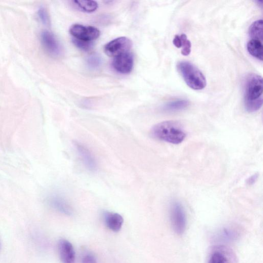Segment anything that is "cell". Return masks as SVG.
Here are the masks:
<instances>
[{"label":"cell","mask_w":263,"mask_h":263,"mask_svg":"<svg viewBox=\"0 0 263 263\" xmlns=\"http://www.w3.org/2000/svg\"><path fill=\"white\" fill-rule=\"evenodd\" d=\"M244 106L249 113L259 110L263 105V79L262 76L250 74L244 83Z\"/></svg>","instance_id":"obj_1"},{"label":"cell","mask_w":263,"mask_h":263,"mask_svg":"<svg viewBox=\"0 0 263 263\" xmlns=\"http://www.w3.org/2000/svg\"><path fill=\"white\" fill-rule=\"evenodd\" d=\"M151 136L168 143L179 145L185 139L186 133L181 125L175 121H165L156 125L151 130Z\"/></svg>","instance_id":"obj_2"},{"label":"cell","mask_w":263,"mask_h":263,"mask_svg":"<svg viewBox=\"0 0 263 263\" xmlns=\"http://www.w3.org/2000/svg\"><path fill=\"white\" fill-rule=\"evenodd\" d=\"M177 69L186 84L193 90L205 88L207 81L202 72L194 65L188 61L178 62Z\"/></svg>","instance_id":"obj_3"},{"label":"cell","mask_w":263,"mask_h":263,"mask_svg":"<svg viewBox=\"0 0 263 263\" xmlns=\"http://www.w3.org/2000/svg\"><path fill=\"white\" fill-rule=\"evenodd\" d=\"M170 217L174 232L178 235L183 234L187 226V218L184 208L180 203L174 201L171 204Z\"/></svg>","instance_id":"obj_4"},{"label":"cell","mask_w":263,"mask_h":263,"mask_svg":"<svg viewBox=\"0 0 263 263\" xmlns=\"http://www.w3.org/2000/svg\"><path fill=\"white\" fill-rule=\"evenodd\" d=\"M132 47V42L125 37H119L108 42L105 46V53L109 57H115L128 53Z\"/></svg>","instance_id":"obj_5"},{"label":"cell","mask_w":263,"mask_h":263,"mask_svg":"<svg viewBox=\"0 0 263 263\" xmlns=\"http://www.w3.org/2000/svg\"><path fill=\"white\" fill-rule=\"evenodd\" d=\"M71 34L74 38L85 41H93L100 36V31L93 26L76 24L70 28Z\"/></svg>","instance_id":"obj_6"},{"label":"cell","mask_w":263,"mask_h":263,"mask_svg":"<svg viewBox=\"0 0 263 263\" xmlns=\"http://www.w3.org/2000/svg\"><path fill=\"white\" fill-rule=\"evenodd\" d=\"M41 41L42 46L47 52L53 56H59L62 53L60 44L52 32L44 31L41 34Z\"/></svg>","instance_id":"obj_7"},{"label":"cell","mask_w":263,"mask_h":263,"mask_svg":"<svg viewBox=\"0 0 263 263\" xmlns=\"http://www.w3.org/2000/svg\"><path fill=\"white\" fill-rule=\"evenodd\" d=\"M236 259L232 250L224 246H218L212 251L208 263H235Z\"/></svg>","instance_id":"obj_8"},{"label":"cell","mask_w":263,"mask_h":263,"mask_svg":"<svg viewBox=\"0 0 263 263\" xmlns=\"http://www.w3.org/2000/svg\"><path fill=\"white\" fill-rule=\"evenodd\" d=\"M74 145L87 170L91 172L96 171L98 167L97 162L91 151L78 141H75Z\"/></svg>","instance_id":"obj_9"},{"label":"cell","mask_w":263,"mask_h":263,"mask_svg":"<svg viewBox=\"0 0 263 263\" xmlns=\"http://www.w3.org/2000/svg\"><path fill=\"white\" fill-rule=\"evenodd\" d=\"M133 56L129 52L114 57L112 62L113 68L118 73L123 74L130 73L133 69Z\"/></svg>","instance_id":"obj_10"},{"label":"cell","mask_w":263,"mask_h":263,"mask_svg":"<svg viewBox=\"0 0 263 263\" xmlns=\"http://www.w3.org/2000/svg\"><path fill=\"white\" fill-rule=\"evenodd\" d=\"M48 202L53 210L61 213L67 215H72L73 214L72 207L62 195L53 194L50 196Z\"/></svg>","instance_id":"obj_11"},{"label":"cell","mask_w":263,"mask_h":263,"mask_svg":"<svg viewBox=\"0 0 263 263\" xmlns=\"http://www.w3.org/2000/svg\"><path fill=\"white\" fill-rule=\"evenodd\" d=\"M60 257L62 263H75V253L69 241L62 239L58 244Z\"/></svg>","instance_id":"obj_12"},{"label":"cell","mask_w":263,"mask_h":263,"mask_svg":"<svg viewBox=\"0 0 263 263\" xmlns=\"http://www.w3.org/2000/svg\"><path fill=\"white\" fill-rule=\"evenodd\" d=\"M106 226L112 231L118 232L121 229L124 223V218L118 213L105 212L104 213Z\"/></svg>","instance_id":"obj_13"},{"label":"cell","mask_w":263,"mask_h":263,"mask_svg":"<svg viewBox=\"0 0 263 263\" xmlns=\"http://www.w3.org/2000/svg\"><path fill=\"white\" fill-rule=\"evenodd\" d=\"M190 103L187 100H178L168 102L162 106V110L167 113H174L182 111L187 108Z\"/></svg>","instance_id":"obj_14"},{"label":"cell","mask_w":263,"mask_h":263,"mask_svg":"<svg viewBox=\"0 0 263 263\" xmlns=\"http://www.w3.org/2000/svg\"><path fill=\"white\" fill-rule=\"evenodd\" d=\"M247 49L252 56L259 60H263L262 41L256 39H250L247 43Z\"/></svg>","instance_id":"obj_15"},{"label":"cell","mask_w":263,"mask_h":263,"mask_svg":"<svg viewBox=\"0 0 263 263\" xmlns=\"http://www.w3.org/2000/svg\"><path fill=\"white\" fill-rule=\"evenodd\" d=\"M74 6L82 12L93 13L98 8V3L94 1H82L75 0L72 1Z\"/></svg>","instance_id":"obj_16"},{"label":"cell","mask_w":263,"mask_h":263,"mask_svg":"<svg viewBox=\"0 0 263 263\" xmlns=\"http://www.w3.org/2000/svg\"><path fill=\"white\" fill-rule=\"evenodd\" d=\"M249 35L251 39L263 41V20H257L252 24L249 29Z\"/></svg>","instance_id":"obj_17"},{"label":"cell","mask_w":263,"mask_h":263,"mask_svg":"<svg viewBox=\"0 0 263 263\" xmlns=\"http://www.w3.org/2000/svg\"><path fill=\"white\" fill-rule=\"evenodd\" d=\"M182 41V53L184 56H188L191 51V43L186 35L183 34L180 36Z\"/></svg>","instance_id":"obj_18"},{"label":"cell","mask_w":263,"mask_h":263,"mask_svg":"<svg viewBox=\"0 0 263 263\" xmlns=\"http://www.w3.org/2000/svg\"><path fill=\"white\" fill-rule=\"evenodd\" d=\"M73 42L76 47L85 52L90 51L93 46L92 41H85L74 38L73 39Z\"/></svg>","instance_id":"obj_19"},{"label":"cell","mask_w":263,"mask_h":263,"mask_svg":"<svg viewBox=\"0 0 263 263\" xmlns=\"http://www.w3.org/2000/svg\"><path fill=\"white\" fill-rule=\"evenodd\" d=\"M102 62L101 58L96 54H92L87 60V64L92 69H96L100 67Z\"/></svg>","instance_id":"obj_20"},{"label":"cell","mask_w":263,"mask_h":263,"mask_svg":"<svg viewBox=\"0 0 263 263\" xmlns=\"http://www.w3.org/2000/svg\"><path fill=\"white\" fill-rule=\"evenodd\" d=\"M38 15L43 24L46 25H48L50 24L49 14L48 11L45 7H41L39 9Z\"/></svg>","instance_id":"obj_21"},{"label":"cell","mask_w":263,"mask_h":263,"mask_svg":"<svg viewBox=\"0 0 263 263\" xmlns=\"http://www.w3.org/2000/svg\"><path fill=\"white\" fill-rule=\"evenodd\" d=\"M82 263H97V262L93 255L92 254H87L83 257Z\"/></svg>","instance_id":"obj_22"},{"label":"cell","mask_w":263,"mask_h":263,"mask_svg":"<svg viewBox=\"0 0 263 263\" xmlns=\"http://www.w3.org/2000/svg\"><path fill=\"white\" fill-rule=\"evenodd\" d=\"M173 43L175 47L181 48L182 47V41L180 36H175L173 39Z\"/></svg>","instance_id":"obj_23"},{"label":"cell","mask_w":263,"mask_h":263,"mask_svg":"<svg viewBox=\"0 0 263 263\" xmlns=\"http://www.w3.org/2000/svg\"><path fill=\"white\" fill-rule=\"evenodd\" d=\"M258 177L259 176L258 174H255L253 175V176L250 177L247 181V184L249 185L254 184L257 181Z\"/></svg>","instance_id":"obj_24"}]
</instances>
